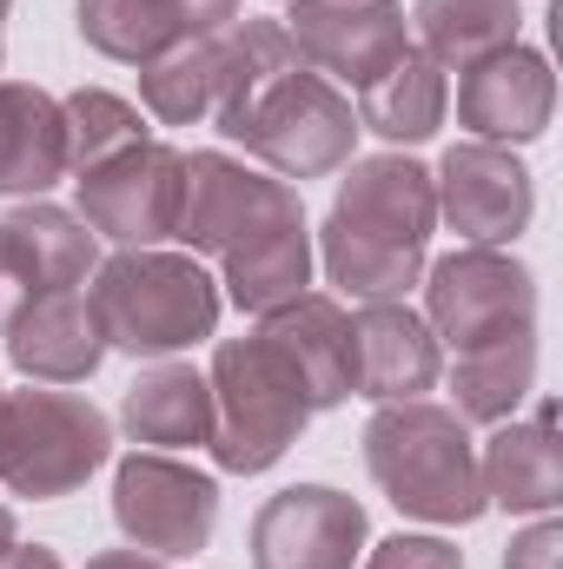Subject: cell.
Here are the masks:
<instances>
[{"label":"cell","instance_id":"6da1fadb","mask_svg":"<svg viewBox=\"0 0 563 569\" xmlns=\"http://www.w3.org/2000/svg\"><path fill=\"white\" fill-rule=\"evenodd\" d=\"M431 226H437V192L418 159H405V152L352 159L338 179V199L325 212V232H318L325 279L358 305L405 298L431 266L424 259Z\"/></svg>","mask_w":563,"mask_h":569},{"label":"cell","instance_id":"7a4b0ae2","mask_svg":"<svg viewBox=\"0 0 563 569\" xmlns=\"http://www.w3.org/2000/svg\"><path fill=\"white\" fill-rule=\"evenodd\" d=\"M365 470L372 483L418 523H477L484 503V477H477V437L457 411L444 405H378V418L365 425Z\"/></svg>","mask_w":563,"mask_h":569},{"label":"cell","instance_id":"3957f363","mask_svg":"<svg viewBox=\"0 0 563 569\" xmlns=\"http://www.w3.org/2000/svg\"><path fill=\"white\" fill-rule=\"evenodd\" d=\"M87 305L100 318L107 351L127 358H172L219 331V279L192 252H159V246L113 252L93 266Z\"/></svg>","mask_w":563,"mask_h":569},{"label":"cell","instance_id":"277c9868","mask_svg":"<svg viewBox=\"0 0 563 569\" xmlns=\"http://www.w3.org/2000/svg\"><path fill=\"white\" fill-rule=\"evenodd\" d=\"M213 457L233 477H259L273 470L285 450L298 443V430L312 425V398L298 385V371L279 358L273 338H219L213 351Z\"/></svg>","mask_w":563,"mask_h":569},{"label":"cell","instance_id":"5b68a950","mask_svg":"<svg viewBox=\"0 0 563 569\" xmlns=\"http://www.w3.org/2000/svg\"><path fill=\"white\" fill-rule=\"evenodd\" d=\"M113 457V425L93 398L80 391H7V418H0V483L27 503H53L73 497L100 463Z\"/></svg>","mask_w":563,"mask_h":569},{"label":"cell","instance_id":"8992f818","mask_svg":"<svg viewBox=\"0 0 563 569\" xmlns=\"http://www.w3.org/2000/svg\"><path fill=\"white\" fill-rule=\"evenodd\" d=\"M233 146H246L253 159L273 166V179H325V172H345L352 166V146H358V113L352 100L318 80L312 67H292L279 80H266L226 127Z\"/></svg>","mask_w":563,"mask_h":569},{"label":"cell","instance_id":"52a82bcc","mask_svg":"<svg viewBox=\"0 0 563 569\" xmlns=\"http://www.w3.org/2000/svg\"><path fill=\"white\" fill-rule=\"evenodd\" d=\"M418 284H424V325H431V338L451 345L457 358L537 338V279L511 252L457 246L437 266H424Z\"/></svg>","mask_w":563,"mask_h":569},{"label":"cell","instance_id":"ba28073f","mask_svg":"<svg viewBox=\"0 0 563 569\" xmlns=\"http://www.w3.org/2000/svg\"><path fill=\"white\" fill-rule=\"evenodd\" d=\"M113 523L146 557H199L219 530V483L172 450H134L113 470Z\"/></svg>","mask_w":563,"mask_h":569},{"label":"cell","instance_id":"9c48e42d","mask_svg":"<svg viewBox=\"0 0 563 569\" xmlns=\"http://www.w3.org/2000/svg\"><path fill=\"white\" fill-rule=\"evenodd\" d=\"M305 199L292 179L273 172H253L246 159L233 152H192L186 159V186H179V219H172V239L186 252H206V259H226L233 246H246L253 232L298 219Z\"/></svg>","mask_w":563,"mask_h":569},{"label":"cell","instance_id":"30bf717a","mask_svg":"<svg viewBox=\"0 0 563 569\" xmlns=\"http://www.w3.org/2000/svg\"><path fill=\"white\" fill-rule=\"evenodd\" d=\"M285 33L318 80L352 93H365L378 73H392L412 53V20L398 0H292Z\"/></svg>","mask_w":563,"mask_h":569},{"label":"cell","instance_id":"8fae6325","mask_svg":"<svg viewBox=\"0 0 563 569\" xmlns=\"http://www.w3.org/2000/svg\"><path fill=\"white\" fill-rule=\"evenodd\" d=\"M179 186H186V152L140 140L80 172V219L93 239H113L120 252L159 246V239H172Z\"/></svg>","mask_w":563,"mask_h":569},{"label":"cell","instance_id":"7c38bea8","mask_svg":"<svg viewBox=\"0 0 563 569\" xmlns=\"http://www.w3.org/2000/svg\"><path fill=\"white\" fill-rule=\"evenodd\" d=\"M431 192H437V219L464 246H491V252H504L531 226V212H537L531 166L511 146H491V140L451 146L437 159V172H431Z\"/></svg>","mask_w":563,"mask_h":569},{"label":"cell","instance_id":"4fadbf2b","mask_svg":"<svg viewBox=\"0 0 563 569\" xmlns=\"http://www.w3.org/2000/svg\"><path fill=\"white\" fill-rule=\"evenodd\" d=\"M372 523L332 483H292L253 517V569H352Z\"/></svg>","mask_w":563,"mask_h":569},{"label":"cell","instance_id":"5bb4252c","mask_svg":"<svg viewBox=\"0 0 563 569\" xmlns=\"http://www.w3.org/2000/svg\"><path fill=\"white\" fill-rule=\"evenodd\" d=\"M557 113V73L537 47H504L457 80V127L491 146H531L544 140Z\"/></svg>","mask_w":563,"mask_h":569},{"label":"cell","instance_id":"9a60e30c","mask_svg":"<svg viewBox=\"0 0 563 569\" xmlns=\"http://www.w3.org/2000/svg\"><path fill=\"white\" fill-rule=\"evenodd\" d=\"M7 338V365L27 385H87L107 358L100 318L87 305V291H40V298H13L0 318Z\"/></svg>","mask_w":563,"mask_h":569},{"label":"cell","instance_id":"2e32d148","mask_svg":"<svg viewBox=\"0 0 563 569\" xmlns=\"http://www.w3.org/2000/svg\"><path fill=\"white\" fill-rule=\"evenodd\" d=\"M437 378H444V345L405 298H378L352 311V398L412 405Z\"/></svg>","mask_w":563,"mask_h":569},{"label":"cell","instance_id":"e0dca14e","mask_svg":"<svg viewBox=\"0 0 563 569\" xmlns=\"http://www.w3.org/2000/svg\"><path fill=\"white\" fill-rule=\"evenodd\" d=\"M100 266V246L87 232L80 212L27 199L0 219V279L13 298H40V291H80Z\"/></svg>","mask_w":563,"mask_h":569},{"label":"cell","instance_id":"ac0fdd59","mask_svg":"<svg viewBox=\"0 0 563 569\" xmlns=\"http://www.w3.org/2000/svg\"><path fill=\"white\" fill-rule=\"evenodd\" d=\"M477 477H484V503L511 510V517H551L563 503V443H557V411L544 405L531 425L504 418L477 450Z\"/></svg>","mask_w":563,"mask_h":569},{"label":"cell","instance_id":"d6986e66","mask_svg":"<svg viewBox=\"0 0 563 569\" xmlns=\"http://www.w3.org/2000/svg\"><path fill=\"white\" fill-rule=\"evenodd\" d=\"M259 338L279 345V358L298 371L312 411H332L352 398V318L338 298H325V291L292 298V305L259 318Z\"/></svg>","mask_w":563,"mask_h":569},{"label":"cell","instance_id":"ffe728a7","mask_svg":"<svg viewBox=\"0 0 563 569\" xmlns=\"http://www.w3.org/2000/svg\"><path fill=\"white\" fill-rule=\"evenodd\" d=\"M60 179H67L60 100L27 80H0V199H40Z\"/></svg>","mask_w":563,"mask_h":569},{"label":"cell","instance_id":"44dd1931","mask_svg":"<svg viewBox=\"0 0 563 569\" xmlns=\"http://www.w3.org/2000/svg\"><path fill=\"white\" fill-rule=\"evenodd\" d=\"M120 425L146 450H199L213 443V385L206 371L159 358L152 371H140L120 398Z\"/></svg>","mask_w":563,"mask_h":569},{"label":"cell","instance_id":"7402d4cb","mask_svg":"<svg viewBox=\"0 0 563 569\" xmlns=\"http://www.w3.org/2000/svg\"><path fill=\"white\" fill-rule=\"evenodd\" d=\"M219 284L253 318H266V311H279L292 298H305L312 291V226H305V212L266 226V232H253L246 246H233L219 259Z\"/></svg>","mask_w":563,"mask_h":569},{"label":"cell","instance_id":"603a6c76","mask_svg":"<svg viewBox=\"0 0 563 569\" xmlns=\"http://www.w3.org/2000/svg\"><path fill=\"white\" fill-rule=\"evenodd\" d=\"M444 107H451L444 67L412 47L392 73H378L358 93V133H378V140H392V146H418L444 127Z\"/></svg>","mask_w":563,"mask_h":569},{"label":"cell","instance_id":"cb8c5ba5","mask_svg":"<svg viewBox=\"0 0 563 569\" xmlns=\"http://www.w3.org/2000/svg\"><path fill=\"white\" fill-rule=\"evenodd\" d=\"M418 33L437 67H477L504 47H517V27H524V7L517 0H418Z\"/></svg>","mask_w":563,"mask_h":569},{"label":"cell","instance_id":"d4e9b609","mask_svg":"<svg viewBox=\"0 0 563 569\" xmlns=\"http://www.w3.org/2000/svg\"><path fill=\"white\" fill-rule=\"evenodd\" d=\"M531 391H537V338L464 351L451 365V398H457L464 425H504V418H517V405Z\"/></svg>","mask_w":563,"mask_h":569},{"label":"cell","instance_id":"484cf974","mask_svg":"<svg viewBox=\"0 0 563 569\" xmlns=\"http://www.w3.org/2000/svg\"><path fill=\"white\" fill-rule=\"evenodd\" d=\"M213 93H219V33L213 40H179L159 60L140 67V100L159 127H192L213 120Z\"/></svg>","mask_w":563,"mask_h":569},{"label":"cell","instance_id":"4316f807","mask_svg":"<svg viewBox=\"0 0 563 569\" xmlns=\"http://www.w3.org/2000/svg\"><path fill=\"white\" fill-rule=\"evenodd\" d=\"M80 40L120 67H146L186 40L172 0H80Z\"/></svg>","mask_w":563,"mask_h":569},{"label":"cell","instance_id":"83f0119b","mask_svg":"<svg viewBox=\"0 0 563 569\" xmlns=\"http://www.w3.org/2000/svg\"><path fill=\"white\" fill-rule=\"evenodd\" d=\"M60 120H67V172H73V179H80L87 166L127 152V146L152 140L140 107L120 100V93H107V87H80V93H67V100H60Z\"/></svg>","mask_w":563,"mask_h":569},{"label":"cell","instance_id":"f1b7e54d","mask_svg":"<svg viewBox=\"0 0 563 569\" xmlns=\"http://www.w3.org/2000/svg\"><path fill=\"white\" fill-rule=\"evenodd\" d=\"M365 569H464V550L444 543V537H405L398 530L365 557Z\"/></svg>","mask_w":563,"mask_h":569},{"label":"cell","instance_id":"f546056e","mask_svg":"<svg viewBox=\"0 0 563 569\" xmlns=\"http://www.w3.org/2000/svg\"><path fill=\"white\" fill-rule=\"evenodd\" d=\"M563 563V523L557 517H537L524 537H511L504 550V569H557Z\"/></svg>","mask_w":563,"mask_h":569},{"label":"cell","instance_id":"4dcf8cb0","mask_svg":"<svg viewBox=\"0 0 563 569\" xmlns=\"http://www.w3.org/2000/svg\"><path fill=\"white\" fill-rule=\"evenodd\" d=\"M172 13H179L186 40H213L239 20V0H172Z\"/></svg>","mask_w":563,"mask_h":569},{"label":"cell","instance_id":"1f68e13d","mask_svg":"<svg viewBox=\"0 0 563 569\" xmlns=\"http://www.w3.org/2000/svg\"><path fill=\"white\" fill-rule=\"evenodd\" d=\"M87 569H166V557H146V550H134V543H127V550H100Z\"/></svg>","mask_w":563,"mask_h":569},{"label":"cell","instance_id":"d6a6232c","mask_svg":"<svg viewBox=\"0 0 563 569\" xmlns=\"http://www.w3.org/2000/svg\"><path fill=\"white\" fill-rule=\"evenodd\" d=\"M0 569H60V557H53L47 543H13V550L0 557Z\"/></svg>","mask_w":563,"mask_h":569},{"label":"cell","instance_id":"836d02e7","mask_svg":"<svg viewBox=\"0 0 563 569\" xmlns=\"http://www.w3.org/2000/svg\"><path fill=\"white\" fill-rule=\"evenodd\" d=\"M7 550H13V510L0 503V557H7Z\"/></svg>","mask_w":563,"mask_h":569},{"label":"cell","instance_id":"e575fe53","mask_svg":"<svg viewBox=\"0 0 563 569\" xmlns=\"http://www.w3.org/2000/svg\"><path fill=\"white\" fill-rule=\"evenodd\" d=\"M7 7H13V0H0V53H7Z\"/></svg>","mask_w":563,"mask_h":569},{"label":"cell","instance_id":"d590c367","mask_svg":"<svg viewBox=\"0 0 563 569\" xmlns=\"http://www.w3.org/2000/svg\"><path fill=\"white\" fill-rule=\"evenodd\" d=\"M7 298H13V291H7V279H0V318H7Z\"/></svg>","mask_w":563,"mask_h":569},{"label":"cell","instance_id":"8d00e7d4","mask_svg":"<svg viewBox=\"0 0 563 569\" xmlns=\"http://www.w3.org/2000/svg\"><path fill=\"white\" fill-rule=\"evenodd\" d=\"M0 418H7V391H0Z\"/></svg>","mask_w":563,"mask_h":569}]
</instances>
